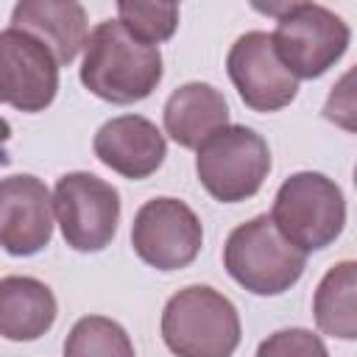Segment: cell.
Masks as SVG:
<instances>
[{"label": "cell", "mask_w": 357, "mask_h": 357, "mask_svg": "<svg viewBox=\"0 0 357 357\" xmlns=\"http://www.w3.org/2000/svg\"><path fill=\"white\" fill-rule=\"evenodd\" d=\"M354 187H357V167H354Z\"/></svg>", "instance_id": "44dd1931"}, {"label": "cell", "mask_w": 357, "mask_h": 357, "mask_svg": "<svg viewBox=\"0 0 357 357\" xmlns=\"http://www.w3.org/2000/svg\"><path fill=\"white\" fill-rule=\"evenodd\" d=\"M53 209L64 243L81 254H95L117 234L120 192L95 173L73 170L56 181Z\"/></svg>", "instance_id": "52a82bcc"}, {"label": "cell", "mask_w": 357, "mask_h": 357, "mask_svg": "<svg viewBox=\"0 0 357 357\" xmlns=\"http://www.w3.org/2000/svg\"><path fill=\"white\" fill-rule=\"evenodd\" d=\"M226 73L251 112H279L298 95V78L284 67L265 31H248L234 39L226 56Z\"/></svg>", "instance_id": "9c48e42d"}, {"label": "cell", "mask_w": 357, "mask_h": 357, "mask_svg": "<svg viewBox=\"0 0 357 357\" xmlns=\"http://www.w3.org/2000/svg\"><path fill=\"white\" fill-rule=\"evenodd\" d=\"M78 75L95 98L128 106L145 100L159 86L162 53L128 33L120 20H103L86 39Z\"/></svg>", "instance_id": "6da1fadb"}, {"label": "cell", "mask_w": 357, "mask_h": 357, "mask_svg": "<svg viewBox=\"0 0 357 357\" xmlns=\"http://www.w3.org/2000/svg\"><path fill=\"white\" fill-rule=\"evenodd\" d=\"M59 59L36 36L3 28L0 33V73L3 103L17 112H45L59 92Z\"/></svg>", "instance_id": "30bf717a"}, {"label": "cell", "mask_w": 357, "mask_h": 357, "mask_svg": "<svg viewBox=\"0 0 357 357\" xmlns=\"http://www.w3.org/2000/svg\"><path fill=\"white\" fill-rule=\"evenodd\" d=\"M53 192L31 173L6 176L0 184V243L11 257H33L53 237Z\"/></svg>", "instance_id": "8fae6325"}, {"label": "cell", "mask_w": 357, "mask_h": 357, "mask_svg": "<svg viewBox=\"0 0 357 357\" xmlns=\"http://www.w3.org/2000/svg\"><path fill=\"white\" fill-rule=\"evenodd\" d=\"M131 245L145 265L156 271H181L198 257L204 229L198 215L184 201L162 195L137 209L131 223Z\"/></svg>", "instance_id": "ba28073f"}, {"label": "cell", "mask_w": 357, "mask_h": 357, "mask_svg": "<svg viewBox=\"0 0 357 357\" xmlns=\"http://www.w3.org/2000/svg\"><path fill=\"white\" fill-rule=\"evenodd\" d=\"M240 335L237 307L209 284L173 293L162 310V340L176 357H231Z\"/></svg>", "instance_id": "7a4b0ae2"}, {"label": "cell", "mask_w": 357, "mask_h": 357, "mask_svg": "<svg viewBox=\"0 0 357 357\" xmlns=\"http://www.w3.org/2000/svg\"><path fill=\"white\" fill-rule=\"evenodd\" d=\"M92 148L106 167L131 181L156 173L167 156L165 134L142 114H120L106 120L98 128Z\"/></svg>", "instance_id": "7c38bea8"}, {"label": "cell", "mask_w": 357, "mask_h": 357, "mask_svg": "<svg viewBox=\"0 0 357 357\" xmlns=\"http://www.w3.org/2000/svg\"><path fill=\"white\" fill-rule=\"evenodd\" d=\"M273 47L296 78H321L349 50V25L321 3H290L276 11Z\"/></svg>", "instance_id": "8992f818"}, {"label": "cell", "mask_w": 357, "mask_h": 357, "mask_svg": "<svg viewBox=\"0 0 357 357\" xmlns=\"http://www.w3.org/2000/svg\"><path fill=\"white\" fill-rule=\"evenodd\" d=\"M324 117L337 128L357 134V64L349 67L329 89L324 103Z\"/></svg>", "instance_id": "ffe728a7"}, {"label": "cell", "mask_w": 357, "mask_h": 357, "mask_svg": "<svg viewBox=\"0 0 357 357\" xmlns=\"http://www.w3.org/2000/svg\"><path fill=\"white\" fill-rule=\"evenodd\" d=\"M254 357H329V351L315 332L290 326V329H279L268 335L257 346Z\"/></svg>", "instance_id": "d6986e66"}, {"label": "cell", "mask_w": 357, "mask_h": 357, "mask_svg": "<svg viewBox=\"0 0 357 357\" xmlns=\"http://www.w3.org/2000/svg\"><path fill=\"white\" fill-rule=\"evenodd\" d=\"M223 268L254 296H282L301 279L307 254L276 229L271 215H257L226 237Z\"/></svg>", "instance_id": "3957f363"}, {"label": "cell", "mask_w": 357, "mask_h": 357, "mask_svg": "<svg viewBox=\"0 0 357 357\" xmlns=\"http://www.w3.org/2000/svg\"><path fill=\"white\" fill-rule=\"evenodd\" d=\"M64 357H137L128 332L106 315H84L64 340Z\"/></svg>", "instance_id": "e0dca14e"}, {"label": "cell", "mask_w": 357, "mask_h": 357, "mask_svg": "<svg viewBox=\"0 0 357 357\" xmlns=\"http://www.w3.org/2000/svg\"><path fill=\"white\" fill-rule=\"evenodd\" d=\"M195 173L215 201H248L271 173L268 142L248 126H226L198 148Z\"/></svg>", "instance_id": "5b68a950"}, {"label": "cell", "mask_w": 357, "mask_h": 357, "mask_svg": "<svg viewBox=\"0 0 357 357\" xmlns=\"http://www.w3.org/2000/svg\"><path fill=\"white\" fill-rule=\"evenodd\" d=\"M117 20L145 45L167 42L178 28L176 3H117Z\"/></svg>", "instance_id": "ac0fdd59"}, {"label": "cell", "mask_w": 357, "mask_h": 357, "mask_svg": "<svg viewBox=\"0 0 357 357\" xmlns=\"http://www.w3.org/2000/svg\"><path fill=\"white\" fill-rule=\"evenodd\" d=\"M271 218L276 229L304 254L332 245L346 226L343 190L324 173L301 170L282 181Z\"/></svg>", "instance_id": "277c9868"}, {"label": "cell", "mask_w": 357, "mask_h": 357, "mask_svg": "<svg viewBox=\"0 0 357 357\" xmlns=\"http://www.w3.org/2000/svg\"><path fill=\"white\" fill-rule=\"evenodd\" d=\"M165 134L181 148H201L229 126V103L220 89L204 81L181 84L165 103Z\"/></svg>", "instance_id": "5bb4252c"}, {"label": "cell", "mask_w": 357, "mask_h": 357, "mask_svg": "<svg viewBox=\"0 0 357 357\" xmlns=\"http://www.w3.org/2000/svg\"><path fill=\"white\" fill-rule=\"evenodd\" d=\"M312 315L324 335L357 340V259L335 262L318 282Z\"/></svg>", "instance_id": "2e32d148"}, {"label": "cell", "mask_w": 357, "mask_h": 357, "mask_svg": "<svg viewBox=\"0 0 357 357\" xmlns=\"http://www.w3.org/2000/svg\"><path fill=\"white\" fill-rule=\"evenodd\" d=\"M8 28L36 36L53 50L61 67L75 61L92 33L84 6L73 0H22L14 6Z\"/></svg>", "instance_id": "4fadbf2b"}, {"label": "cell", "mask_w": 357, "mask_h": 357, "mask_svg": "<svg viewBox=\"0 0 357 357\" xmlns=\"http://www.w3.org/2000/svg\"><path fill=\"white\" fill-rule=\"evenodd\" d=\"M56 296L33 276L0 279V335L14 343L39 340L56 324Z\"/></svg>", "instance_id": "9a60e30c"}]
</instances>
